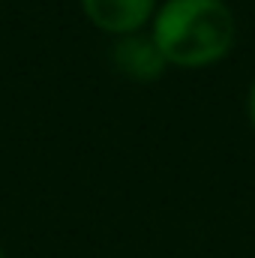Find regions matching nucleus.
Wrapping results in <instances>:
<instances>
[{"label": "nucleus", "mask_w": 255, "mask_h": 258, "mask_svg": "<svg viewBox=\"0 0 255 258\" xmlns=\"http://www.w3.org/2000/svg\"><path fill=\"white\" fill-rule=\"evenodd\" d=\"M150 36L168 69H210L237 42V18L228 0H159Z\"/></svg>", "instance_id": "1"}, {"label": "nucleus", "mask_w": 255, "mask_h": 258, "mask_svg": "<svg viewBox=\"0 0 255 258\" xmlns=\"http://www.w3.org/2000/svg\"><path fill=\"white\" fill-rule=\"evenodd\" d=\"M156 6L159 0H78L84 21L111 39L147 30Z\"/></svg>", "instance_id": "2"}, {"label": "nucleus", "mask_w": 255, "mask_h": 258, "mask_svg": "<svg viewBox=\"0 0 255 258\" xmlns=\"http://www.w3.org/2000/svg\"><path fill=\"white\" fill-rule=\"evenodd\" d=\"M108 57H111L114 72L123 75L126 81H135V84H150L168 72V63H165L162 51L156 48L150 30H138V33L111 39Z\"/></svg>", "instance_id": "3"}, {"label": "nucleus", "mask_w": 255, "mask_h": 258, "mask_svg": "<svg viewBox=\"0 0 255 258\" xmlns=\"http://www.w3.org/2000/svg\"><path fill=\"white\" fill-rule=\"evenodd\" d=\"M246 120H249V126L255 132V78L249 81V87H246Z\"/></svg>", "instance_id": "4"}, {"label": "nucleus", "mask_w": 255, "mask_h": 258, "mask_svg": "<svg viewBox=\"0 0 255 258\" xmlns=\"http://www.w3.org/2000/svg\"><path fill=\"white\" fill-rule=\"evenodd\" d=\"M0 258H6V249H3V246H0Z\"/></svg>", "instance_id": "5"}]
</instances>
